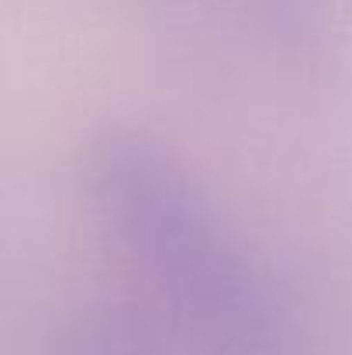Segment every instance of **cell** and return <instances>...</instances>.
I'll return each instance as SVG.
<instances>
[{
	"instance_id": "7a4b0ae2",
	"label": "cell",
	"mask_w": 352,
	"mask_h": 355,
	"mask_svg": "<svg viewBox=\"0 0 352 355\" xmlns=\"http://www.w3.org/2000/svg\"><path fill=\"white\" fill-rule=\"evenodd\" d=\"M42 355H190L152 300L87 297L66 307Z\"/></svg>"
},
{
	"instance_id": "6da1fadb",
	"label": "cell",
	"mask_w": 352,
	"mask_h": 355,
	"mask_svg": "<svg viewBox=\"0 0 352 355\" xmlns=\"http://www.w3.org/2000/svg\"><path fill=\"white\" fill-rule=\"evenodd\" d=\"M80 173L94 218L187 352L294 355L287 297L176 148L108 128Z\"/></svg>"
}]
</instances>
